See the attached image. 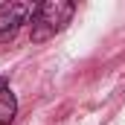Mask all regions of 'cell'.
<instances>
[{"mask_svg":"<svg viewBox=\"0 0 125 125\" xmlns=\"http://www.w3.org/2000/svg\"><path fill=\"white\" fill-rule=\"evenodd\" d=\"M73 12H76V6L67 3V0H47V3H41L32 12V41L41 44V41L52 38L55 32H61L70 23Z\"/></svg>","mask_w":125,"mask_h":125,"instance_id":"obj_1","label":"cell"},{"mask_svg":"<svg viewBox=\"0 0 125 125\" xmlns=\"http://www.w3.org/2000/svg\"><path fill=\"white\" fill-rule=\"evenodd\" d=\"M32 12H35V9H32L29 3H18V0L3 3V6H0V38H3V35H12Z\"/></svg>","mask_w":125,"mask_h":125,"instance_id":"obj_2","label":"cell"},{"mask_svg":"<svg viewBox=\"0 0 125 125\" xmlns=\"http://www.w3.org/2000/svg\"><path fill=\"white\" fill-rule=\"evenodd\" d=\"M18 114V102H15V93L9 90V84L0 79V125H9Z\"/></svg>","mask_w":125,"mask_h":125,"instance_id":"obj_3","label":"cell"}]
</instances>
